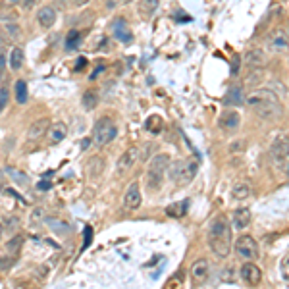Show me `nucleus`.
<instances>
[{"mask_svg":"<svg viewBox=\"0 0 289 289\" xmlns=\"http://www.w3.org/2000/svg\"><path fill=\"white\" fill-rule=\"evenodd\" d=\"M245 104L249 108L254 110L256 116H260L262 120H276L282 116V104L276 93L270 89H256L251 95L245 96Z\"/></svg>","mask_w":289,"mask_h":289,"instance_id":"obj_1","label":"nucleus"},{"mask_svg":"<svg viewBox=\"0 0 289 289\" xmlns=\"http://www.w3.org/2000/svg\"><path fill=\"white\" fill-rule=\"evenodd\" d=\"M208 245L212 249V253L226 258L232 251V226L226 216H218L210 222L208 228Z\"/></svg>","mask_w":289,"mask_h":289,"instance_id":"obj_2","label":"nucleus"},{"mask_svg":"<svg viewBox=\"0 0 289 289\" xmlns=\"http://www.w3.org/2000/svg\"><path fill=\"white\" fill-rule=\"evenodd\" d=\"M170 156L168 154H156L150 164H148V170H146V187L150 191H158L160 185L164 181V176L170 168Z\"/></svg>","mask_w":289,"mask_h":289,"instance_id":"obj_3","label":"nucleus"},{"mask_svg":"<svg viewBox=\"0 0 289 289\" xmlns=\"http://www.w3.org/2000/svg\"><path fill=\"white\" fill-rule=\"evenodd\" d=\"M170 176L178 185H187L195 180L197 170H199V160L197 158H187V160H178L170 164Z\"/></svg>","mask_w":289,"mask_h":289,"instance_id":"obj_4","label":"nucleus"},{"mask_svg":"<svg viewBox=\"0 0 289 289\" xmlns=\"http://www.w3.org/2000/svg\"><path fill=\"white\" fill-rule=\"evenodd\" d=\"M270 160L276 170L286 172L289 166V137L278 135L270 146Z\"/></svg>","mask_w":289,"mask_h":289,"instance_id":"obj_5","label":"nucleus"},{"mask_svg":"<svg viewBox=\"0 0 289 289\" xmlns=\"http://www.w3.org/2000/svg\"><path fill=\"white\" fill-rule=\"evenodd\" d=\"M116 133H118V127H116V124L110 118H106V116L98 118L95 127H93V141H95L96 146H104L110 141H114Z\"/></svg>","mask_w":289,"mask_h":289,"instance_id":"obj_6","label":"nucleus"},{"mask_svg":"<svg viewBox=\"0 0 289 289\" xmlns=\"http://www.w3.org/2000/svg\"><path fill=\"white\" fill-rule=\"evenodd\" d=\"M235 253L243 260H256L258 258V245L251 235H241L235 241Z\"/></svg>","mask_w":289,"mask_h":289,"instance_id":"obj_7","label":"nucleus"},{"mask_svg":"<svg viewBox=\"0 0 289 289\" xmlns=\"http://www.w3.org/2000/svg\"><path fill=\"white\" fill-rule=\"evenodd\" d=\"M141 158V148L139 146H131V148H127L126 152L118 158V162H116V172L122 176V174H126V172H129L135 164H137V160Z\"/></svg>","mask_w":289,"mask_h":289,"instance_id":"obj_8","label":"nucleus"},{"mask_svg":"<svg viewBox=\"0 0 289 289\" xmlns=\"http://www.w3.org/2000/svg\"><path fill=\"white\" fill-rule=\"evenodd\" d=\"M210 276V264L206 258H199L193 262L191 266V280H193V286H202Z\"/></svg>","mask_w":289,"mask_h":289,"instance_id":"obj_9","label":"nucleus"},{"mask_svg":"<svg viewBox=\"0 0 289 289\" xmlns=\"http://www.w3.org/2000/svg\"><path fill=\"white\" fill-rule=\"evenodd\" d=\"M241 280L249 286H258L260 280H262V270L254 264L253 260H247L243 266H241Z\"/></svg>","mask_w":289,"mask_h":289,"instance_id":"obj_10","label":"nucleus"},{"mask_svg":"<svg viewBox=\"0 0 289 289\" xmlns=\"http://www.w3.org/2000/svg\"><path fill=\"white\" fill-rule=\"evenodd\" d=\"M268 47L274 54H286L289 50V37L284 31H274L268 39Z\"/></svg>","mask_w":289,"mask_h":289,"instance_id":"obj_11","label":"nucleus"},{"mask_svg":"<svg viewBox=\"0 0 289 289\" xmlns=\"http://www.w3.org/2000/svg\"><path fill=\"white\" fill-rule=\"evenodd\" d=\"M112 33L120 43L129 45L133 41V33H131V29H129V25H127V21L124 18H116L112 21Z\"/></svg>","mask_w":289,"mask_h":289,"instance_id":"obj_12","label":"nucleus"},{"mask_svg":"<svg viewBox=\"0 0 289 289\" xmlns=\"http://www.w3.org/2000/svg\"><path fill=\"white\" fill-rule=\"evenodd\" d=\"M68 137V126L64 122H54L48 126V131H47V139L50 144H58L62 143L64 139Z\"/></svg>","mask_w":289,"mask_h":289,"instance_id":"obj_13","label":"nucleus"},{"mask_svg":"<svg viewBox=\"0 0 289 289\" xmlns=\"http://www.w3.org/2000/svg\"><path fill=\"white\" fill-rule=\"evenodd\" d=\"M124 202H126V206L129 208V210H135V208L141 206L143 197H141V187H139V183H131V185L127 187Z\"/></svg>","mask_w":289,"mask_h":289,"instance_id":"obj_14","label":"nucleus"},{"mask_svg":"<svg viewBox=\"0 0 289 289\" xmlns=\"http://www.w3.org/2000/svg\"><path fill=\"white\" fill-rule=\"evenodd\" d=\"M48 126H50L48 118H41V120L33 122V124L29 126V129H27V139H29V141H39V139H43V137L47 135V131H48Z\"/></svg>","mask_w":289,"mask_h":289,"instance_id":"obj_15","label":"nucleus"},{"mask_svg":"<svg viewBox=\"0 0 289 289\" xmlns=\"http://www.w3.org/2000/svg\"><path fill=\"white\" fill-rule=\"evenodd\" d=\"M220 127L226 129V131H235L239 124H241V116L235 112V110H226L222 116H220Z\"/></svg>","mask_w":289,"mask_h":289,"instance_id":"obj_16","label":"nucleus"},{"mask_svg":"<svg viewBox=\"0 0 289 289\" xmlns=\"http://www.w3.org/2000/svg\"><path fill=\"white\" fill-rule=\"evenodd\" d=\"M37 21L41 27L48 29L56 23V10L52 6H43L39 12H37Z\"/></svg>","mask_w":289,"mask_h":289,"instance_id":"obj_17","label":"nucleus"},{"mask_svg":"<svg viewBox=\"0 0 289 289\" xmlns=\"http://www.w3.org/2000/svg\"><path fill=\"white\" fill-rule=\"evenodd\" d=\"M224 102L226 104H232V106H241L245 104V93H243V87L241 85H232L226 96H224Z\"/></svg>","mask_w":289,"mask_h":289,"instance_id":"obj_18","label":"nucleus"},{"mask_svg":"<svg viewBox=\"0 0 289 289\" xmlns=\"http://www.w3.org/2000/svg\"><path fill=\"white\" fill-rule=\"evenodd\" d=\"M251 224V210L241 206L234 212V228L235 230H245Z\"/></svg>","mask_w":289,"mask_h":289,"instance_id":"obj_19","label":"nucleus"},{"mask_svg":"<svg viewBox=\"0 0 289 289\" xmlns=\"http://www.w3.org/2000/svg\"><path fill=\"white\" fill-rule=\"evenodd\" d=\"M245 62H247V66H249L251 70H258V68H262V66L266 64V54H264L262 50L254 48V50H251V52H247Z\"/></svg>","mask_w":289,"mask_h":289,"instance_id":"obj_20","label":"nucleus"},{"mask_svg":"<svg viewBox=\"0 0 289 289\" xmlns=\"http://www.w3.org/2000/svg\"><path fill=\"white\" fill-rule=\"evenodd\" d=\"M251 193H253V187H251L249 181H237L234 185V189H232V195H234V199H237V200L249 199Z\"/></svg>","mask_w":289,"mask_h":289,"instance_id":"obj_21","label":"nucleus"},{"mask_svg":"<svg viewBox=\"0 0 289 289\" xmlns=\"http://www.w3.org/2000/svg\"><path fill=\"white\" fill-rule=\"evenodd\" d=\"M158 6H160V0H139L137 10H139V14H141L143 18H150V16H154V12L158 10Z\"/></svg>","mask_w":289,"mask_h":289,"instance_id":"obj_22","label":"nucleus"},{"mask_svg":"<svg viewBox=\"0 0 289 289\" xmlns=\"http://www.w3.org/2000/svg\"><path fill=\"white\" fill-rule=\"evenodd\" d=\"M189 208V200H180V202H172L166 206V214L170 218H181L187 214Z\"/></svg>","mask_w":289,"mask_h":289,"instance_id":"obj_23","label":"nucleus"},{"mask_svg":"<svg viewBox=\"0 0 289 289\" xmlns=\"http://www.w3.org/2000/svg\"><path fill=\"white\" fill-rule=\"evenodd\" d=\"M23 60H25L23 50H21L19 47H14L12 52H10V56H8V64H10V68H12L14 72H18L19 68L23 66Z\"/></svg>","mask_w":289,"mask_h":289,"instance_id":"obj_24","label":"nucleus"},{"mask_svg":"<svg viewBox=\"0 0 289 289\" xmlns=\"http://www.w3.org/2000/svg\"><path fill=\"white\" fill-rule=\"evenodd\" d=\"M102 170H104V158L102 156H93L89 160V176L96 178V176L102 174Z\"/></svg>","mask_w":289,"mask_h":289,"instance_id":"obj_25","label":"nucleus"},{"mask_svg":"<svg viewBox=\"0 0 289 289\" xmlns=\"http://www.w3.org/2000/svg\"><path fill=\"white\" fill-rule=\"evenodd\" d=\"M162 126H164V122H162V118L160 116H150V118H146V122H144V127L150 131V133H160L162 131Z\"/></svg>","mask_w":289,"mask_h":289,"instance_id":"obj_26","label":"nucleus"},{"mask_svg":"<svg viewBox=\"0 0 289 289\" xmlns=\"http://www.w3.org/2000/svg\"><path fill=\"white\" fill-rule=\"evenodd\" d=\"M6 174H8L12 180L16 181L18 185H27V183H29L27 174H23V172H21V170H18V168H6Z\"/></svg>","mask_w":289,"mask_h":289,"instance_id":"obj_27","label":"nucleus"},{"mask_svg":"<svg viewBox=\"0 0 289 289\" xmlns=\"http://www.w3.org/2000/svg\"><path fill=\"white\" fill-rule=\"evenodd\" d=\"M16 102L18 104H25L27 102V83L25 81H16Z\"/></svg>","mask_w":289,"mask_h":289,"instance_id":"obj_28","label":"nucleus"},{"mask_svg":"<svg viewBox=\"0 0 289 289\" xmlns=\"http://www.w3.org/2000/svg\"><path fill=\"white\" fill-rule=\"evenodd\" d=\"M96 102H98V96H96V93L87 91V93L83 95V106H85V110H93L95 106H96Z\"/></svg>","mask_w":289,"mask_h":289,"instance_id":"obj_29","label":"nucleus"},{"mask_svg":"<svg viewBox=\"0 0 289 289\" xmlns=\"http://www.w3.org/2000/svg\"><path fill=\"white\" fill-rule=\"evenodd\" d=\"M4 31H6V35L10 37L12 41H16V39L21 37V31H19V27L16 23H6V25H4Z\"/></svg>","mask_w":289,"mask_h":289,"instance_id":"obj_30","label":"nucleus"},{"mask_svg":"<svg viewBox=\"0 0 289 289\" xmlns=\"http://www.w3.org/2000/svg\"><path fill=\"white\" fill-rule=\"evenodd\" d=\"M21 245H23V239H21V237H12V239L6 243V249H8L10 253H18L19 249H21Z\"/></svg>","mask_w":289,"mask_h":289,"instance_id":"obj_31","label":"nucleus"},{"mask_svg":"<svg viewBox=\"0 0 289 289\" xmlns=\"http://www.w3.org/2000/svg\"><path fill=\"white\" fill-rule=\"evenodd\" d=\"M262 77H264V72H262V68H258V70H253V72H251V77L247 79V83H249V85H258V83H262Z\"/></svg>","mask_w":289,"mask_h":289,"instance_id":"obj_32","label":"nucleus"},{"mask_svg":"<svg viewBox=\"0 0 289 289\" xmlns=\"http://www.w3.org/2000/svg\"><path fill=\"white\" fill-rule=\"evenodd\" d=\"M8 100H10V93H8L6 87L0 85V112L8 106Z\"/></svg>","mask_w":289,"mask_h":289,"instance_id":"obj_33","label":"nucleus"},{"mask_svg":"<svg viewBox=\"0 0 289 289\" xmlns=\"http://www.w3.org/2000/svg\"><path fill=\"white\" fill-rule=\"evenodd\" d=\"M79 33H77V31H72V33H70V35H68V43H66V47H68V48H73V47H75V45H79Z\"/></svg>","mask_w":289,"mask_h":289,"instance_id":"obj_34","label":"nucleus"},{"mask_svg":"<svg viewBox=\"0 0 289 289\" xmlns=\"http://www.w3.org/2000/svg\"><path fill=\"white\" fill-rule=\"evenodd\" d=\"M45 218V212H43V208H35L33 212H31V218H29V222L31 224H39L41 220Z\"/></svg>","mask_w":289,"mask_h":289,"instance_id":"obj_35","label":"nucleus"},{"mask_svg":"<svg viewBox=\"0 0 289 289\" xmlns=\"http://www.w3.org/2000/svg\"><path fill=\"white\" fill-rule=\"evenodd\" d=\"M12 256H0V270H8L12 266Z\"/></svg>","mask_w":289,"mask_h":289,"instance_id":"obj_36","label":"nucleus"},{"mask_svg":"<svg viewBox=\"0 0 289 289\" xmlns=\"http://www.w3.org/2000/svg\"><path fill=\"white\" fill-rule=\"evenodd\" d=\"M6 58H8V56L0 50V77H2V73H4V68H6Z\"/></svg>","mask_w":289,"mask_h":289,"instance_id":"obj_37","label":"nucleus"},{"mask_svg":"<svg viewBox=\"0 0 289 289\" xmlns=\"http://www.w3.org/2000/svg\"><path fill=\"white\" fill-rule=\"evenodd\" d=\"M239 73V56H234V66H232V75Z\"/></svg>","mask_w":289,"mask_h":289,"instance_id":"obj_38","label":"nucleus"},{"mask_svg":"<svg viewBox=\"0 0 289 289\" xmlns=\"http://www.w3.org/2000/svg\"><path fill=\"white\" fill-rule=\"evenodd\" d=\"M8 222H10V226H8V230H14V228H18V218H16V220H14V218H10V220H8Z\"/></svg>","mask_w":289,"mask_h":289,"instance_id":"obj_39","label":"nucleus"},{"mask_svg":"<svg viewBox=\"0 0 289 289\" xmlns=\"http://www.w3.org/2000/svg\"><path fill=\"white\" fill-rule=\"evenodd\" d=\"M87 2H89V0H75L77 6H83V4H87Z\"/></svg>","mask_w":289,"mask_h":289,"instance_id":"obj_40","label":"nucleus"},{"mask_svg":"<svg viewBox=\"0 0 289 289\" xmlns=\"http://www.w3.org/2000/svg\"><path fill=\"white\" fill-rule=\"evenodd\" d=\"M6 2H8V4H12V6H16V4H19L21 0H6Z\"/></svg>","mask_w":289,"mask_h":289,"instance_id":"obj_41","label":"nucleus"},{"mask_svg":"<svg viewBox=\"0 0 289 289\" xmlns=\"http://www.w3.org/2000/svg\"><path fill=\"white\" fill-rule=\"evenodd\" d=\"M33 2H35V0H25V8H29V6H33Z\"/></svg>","mask_w":289,"mask_h":289,"instance_id":"obj_42","label":"nucleus"},{"mask_svg":"<svg viewBox=\"0 0 289 289\" xmlns=\"http://www.w3.org/2000/svg\"><path fill=\"white\" fill-rule=\"evenodd\" d=\"M2 234H4V224H0V237H2Z\"/></svg>","mask_w":289,"mask_h":289,"instance_id":"obj_43","label":"nucleus"},{"mask_svg":"<svg viewBox=\"0 0 289 289\" xmlns=\"http://www.w3.org/2000/svg\"><path fill=\"white\" fill-rule=\"evenodd\" d=\"M2 45H4V37L0 35V50H2Z\"/></svg>","mask_w":289,"mask_h":289,"instance_id":"obj_44","label":"nucleus"},{"mask_svg":"<svg viewBox=\"0 0 289 289\" xmlns=\"http://www.w3.org/2000/svg\"><path fill=\"white\" fill-rule=\"evenodd\" d=\"M288 172H289V166H288Z\"/></svg>","mask_w":289,"mask_h":289,"instance_id":"obj_45","label":"nucleus"},{"mask_svg":"<svg viewBox=\"0 0 289 289\" xmlns=\"http://www.w3.org/2000/svg\"><path fill=\"white\" fill-rule=\"evenodd\" d=\"M288 33H289V29H288Z\"/></svg>","mask_w":289,"mask_h":289,"instance_id":"obj_46","label":"nucleus"}]
</instances>
